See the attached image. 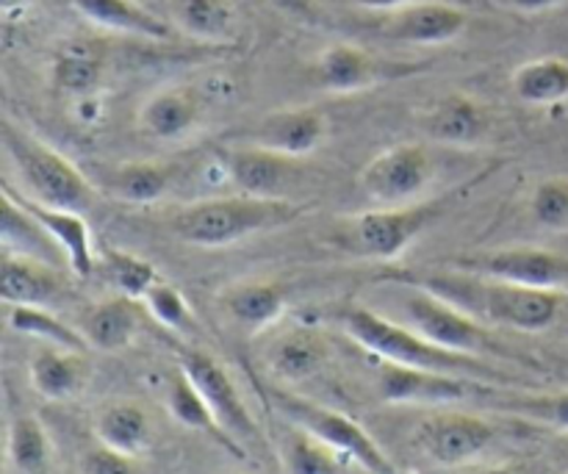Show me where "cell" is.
<instances>
[{"label":"cell","mask_w":568,"mask_h":474,"mask_svg":"<svg viewBox=\"0 0 568 474\" xmlns=\"http://www.w3.org/2000/svg\"><path fill=\"white\" fill-rule=\"evenodd\" d=\"M303 211L294 200L253 198L239 192L231 198H209L183 205L170 220V231L183 244L214 250L292 225Z\"/></svg>","instance_id":"6da1fadb"},{"label":"cell","mask_w":568,"mask_h":474,"mask_svg":"<svg viewBox=\"0 0 568 474\" xmlns=\"http://www.w3.org/2000/svg\"><path fill=\"white\" fill-rule=\"evenodd\" d=\"M342 327L355 344H361L366 353L377 355L381 361L416 366V370L447 372V375L469 377V381H503V372L491 364H483V359L477 355L438 347L410 325H399V322L386 320L361 305L344 311Z\"/></svg>","instance_id":"7a4b0ae2"},{"label":"cell","mask_w":568,"mask_h":474,"mask_svg":"<svg viewBox=\"0 0 568 474\" xmlns=\"http://www.w3.org/2000/svg\"><path fill=\"white\" fill-rule=\"evenodd\" d=\"M3 144L20 175L22 194L53 209L81 211L92 200V183L67 155L17 128L3 122Z\"/></svg>","instance_id":"3957f363"},{"label":"cell","mask_w":568,"mask_h":474,"mask_svg":"<svg viewBox=\"0 0 568 474\" xmlns=\"http://www.w3.org/2000/svg\"><path fill=\"white\" fill-rule=\"evenodd\" d=\"M442 214V203L375 205L361 214L344 216L336 225V242L349 255L392 261L403 255Z\"/></svg>","instance_id":"277c9868"},{"label":"cell","mask_w":568,"mask_h":474,"mask_svg":"<svg viewBox=\"0 0 568 474\" xmlns=\"http://www.w3.org/2000/svg\"><path fill=\"white\" fill-rule=\"evenodd\" d=\"M275 409L286 416L292 425L303 427L311 436H316L320 442H325L327 447H333L336 453H342L344 458L353 461L355 466H361L366 474H397L394 464L388 461V455L383 453L381 444L364 431L355 420H349L342 411L325 409L320 403H311V400L297 397V394L288 392H275Z\"/></svg>","instance_id":"5b68a950"},{"label":"cell","mask_w":568,"mask_h":474,"mask_svg":"<svg viewBox=\"0 0 568 474\" xmlns=\"http://www.w3.org/2000/svg\"><path fill=\"white\" fill-rule=\"evenodd\" d=\"M403 305L408 325L425 339H430L433 344H438V347L477 355V359L486 353H499L494 339L488 336V331L475 314L460 309L458 303H453L444 294L422 286V283H408V294H405Z\"/></svg>","instance_id":"8992f818"},{"label":"cell","mask_w":568,"mask_h":474,"mask_svg":"<svg viewBox=\"0 0 568 474\" xmlns=\"http://www.w3.org/2000/svg\"><path fill=\"white\" fill-rule=\"evenodd\" d=\"M471 278L475 281L469 286L475 292L477 311H480L483 320L494 322V325L519 333H541L552 327L564 311V289H536L521 286V283L494 281V278Z\"/></svg>","instance_id":"52a82bcc"},{"label":"cell","mask_w":568,"mask_h":474,"mask_svg":"<svg viewBox=\"0 0 568 474\" xmlns=\"http://www.w3.org/2000/svg\"><path fill=\"white\" fill-rule=\"evenodd\" d=\"M436 178V161L425 144L403 142L377 153L361 170V189L375 205H410Z\"/></svg>","instance_id":"ba28073f"},{"label":"cell","mask_w":568,"mask_h":474,"mask_svg":"<svg viewBox=\"0 0 568 474\" xmlns=\"http://www.w3.org/2000/svg\"><path fill=\"white\" fill-rule=\"evenodd\" d=\"M178 366H181L189 375V381L200 389V394L205 397L209 409L214 411L222 431L247 453V444H253L255 438H258V425H255L253 414H250L247 405H244L231 372H227L214 355L194 347H183L181 353H178Z\"/></svg>","instance_id":"9c48e42d"},{"label":"cell","mask_w":568,"mask_h":474,"mask_svg":"<svg viewBox=\"0 0 568 474\" xmlns=\"http://www.w3.org/2000/svg\"><path fill=\"white\" fill-rule=\"evenodd\" d=\"M494 438H497V431L491 422L475 414H458V411L427 416L414 431L416 450L425 453L433 464L447 466V470H464L475 464L491 447Z\"/></svg>","instance_id":"30bf717a"},{"label":"cell","mask_w":568,"mask_h":474,"mask_svg":"<svg viewBox=\"0 0 568 474\" xmlns=\"http://www.w3.org/2000/svg\"><path fill=\"white\" fill-rule=\"evenodd\" d=\"M460 270L469 272V275L536 289H564L568 281V261L564 255L541 248L491 250V253L477 255V259H464Z\"/></svg>","instance_id":"8fae6325"},{"label":"cell","mask_w":568,"mask_h":474,"mask_svg":"<svg viewBox=\"0 0 568 474\" xmlns=\"http://www.w3.org/2000/svg\"><path fill=\"white\" fill-rule=\"evenodd\" d=\"M220 161L233 186L253 198L288 200V189L300 181V159H288L258 144L220 150Z\"/></svg>","instance_id":"7c38bea8"},{"label":"cell","mask_w":568,"mask_h":474,"mask_svg":"<svg viewBox=\"0 0 568 474\" xmlns=\"http://www.w3.org/2000/svg\"><path fill=\"white\" fill-rule=\"evenodd\" d=\"M469 377L447 375V372L416 370V366L383 361L377 372V389L386 403L394 405H447L460 403L471 392Z\"/></svg>","instance_id":"4fadbf2b"},{"label":"cell","mask_w":568,"mask_h":474,"mask_svg":"<svg viewBox=\"0 0 568 474\" xmlns=\"http://www.w3.org/2000/svg\"><path fill=\"white\" fill-rule=\"evenodd\" d=\"M327 131L331 125L320 109H281L261 117L258 125L250 131V144L275 150L288 159H305L325 144Z\"/></svg>","instance_id":"5bb4252c"},{"label":"cell","mask_w":568,"mask_h":474,"mask_svg":"<svg viewBox=\"0 0 568 474\" xmlns=\"http://www.w3.org/2000/svg\"><path fill=\"white\" fill-rule=\"evenodd\" d=\"M11 194H14L17 203H20L22 209H26L28 214H31L33 220L48 231V236L53 239L59 253L64 255L72 275L78 278L94 275V270H98V250H94L92 228H89V222L83 220L81 211L53 209V205L37 203V200L26 198L22 192H14V189H11Z\"/></svg>","instance_id":"9a60e30c"},{"label":"cell","mask_w":568,"mask_h":474,"mask_svg":"<svg viewBox=\"0 0 568 474\" xmlns=\"http://www.w3.org/2000/svg\"><path fill=\"white\" fill-rule=\"evenodd\" d=\"M205 117V98L194 87L175 83L150 94L139 109V131L159 142L189 137Z\"/></svg>","instance_id":"2e32d148"},{"label":"cell","mask_w":568,"mask_h":474,"mask_svg":"<svg viewBox=\"0 0 568 474\" xmlns=\"http://www.w3.org/2000/svg\"><path fill=\"white\" fill-rule=\"evenodd\" d=\"M469 26V14L460 6L444 0H410L392 11L386 33L405 44H447L458 39Z\"/></svg>","instance_id":"e0dca14e"},{"label":"cell","mask_w":568,"mask_h":474,"mask_svg":"<svg viewBox=\"0 0 568 474\" xmlns=\"http://www.w3.org/2000/svg\"><path fill=\"white\" fill-rule=\"evenodd\" d=\"M422 128L433 142L449 144V148H471L488 137L491 117L471 94L449 92L422 114Z\"/></svg>","instance_id":"ac0fdd59"},{"label":"cell","mask_w":568,"mask_h":474,"mask_svg":"<svg viewBox=\"0 0 568 474\" xmlns=\"http://www.w3.org/2000/svg\"><path fill=\"white\" fill-rule=\"evenodd\" d=\"M331 350L325 336L311 327H288L266 347V366L283 383H303L325 370Z\"/></svg>","instance_id":"d6986e66"},{"label":"cell","mask_w":568,"mask_h":474,"mask_svg":"<svg viewBox=\"0 0 568 474\" xmlns=\"http://www.w3.org/2000/svg\"><path fill=\"white\" fill-rule=\"evenodd\" d=\"M314 75L325 92L349 94L375 87L383 72L381 61L369 50L349 42H336L322 50L314 64Z\"/></svg>","instance_id":"ffe728a7"},{"label":"cell","mask_w":568,"mask_h":474,"mask_svg":"<svg viewBox=\"0 0 568 474\" xmlns=\"http://www.w3.org/2000/svg\"><path fill=\"white\" fill-rule=\"evenodd\" d=\"M61 275L50 261L3 253L0 259V297L6 305H48L59 297Z\"/></svg>","instance_id":"44dd1931"},{"label":"cell","mask_w":568,"mask_h":474,"mask_svg":"<svg viewBox=\"0 0 568 474\" xmlns=\"http://www.w3.org/2000/svg\"><path fill=\"white\" fill-rule=\"evenodd\" d=\"M92 431L98 444L125 453L131 458H139L148 453L153 442V425H150L148 411L133 400H109L94 411Z\"/></svg>","instance_id":"7402d4cb"},{"label":"cell","mask_w":568,"mask_h":474,"mask_svg":"<svg viewBox=\"0 0 568 474\" xmlns=\"http://www.w3.org/2000/svg\"><path fill=\"white\" fill-rule=\"evenodd\" d=\"M175 183V170L164 161H125L103 172L105 194L128 205H150L164 200Z\"/></svg>","instance_id":"603a6c76"},{"label":"cell","mask_w":568,"mask_h":474,"mask_svg":"<svg viewBox=\"0 0 568 474\" xmlns=\"http://www.w3.org/2000/svg\"><path fill=\"white\" fill-rule=\"evenodd\" d=\"M105 72V48L92 39H70L61 44L50 64V81L72 98H92Z\"/></svg>","instance_id":"cb8c5ba5"},{"label":"cell","mask_w":568,"mask_h":474,"mask_svg":"<svg viewBox=\"0 0 568 474\" xmlns=\"http://www.w3.org/2000/svg\"><path fill=\"white\" fill-rule=\"evenodd\" d=\"M87 353L64 347H44L28 364V381L33 392L44 400H70L87 386L89 364Z\"/></svg>","instance_id":"d4e9b609"},{"label":"cell","mask_w":568,"mask_h":474,"mask_svg":"<svg viewBox=\"0 0 568 474\" xmlns=\"http://www.w3.org/2000/svg\"><path fill=\"white\" fill-rule=\"evenodd\" d=\"M139 331V300L116 294V297L100 300L83 316L81 333L87 336L89 347L100 353H120L131 347Z\"/></svg>","instance_id":"484cf974"},{"label":"cell","mask_w":568,"mask_h":474,"mask_svg":"<svg viewBox=\"0 0 568 474\" xmlns=\"http://www.w3.org/2000/svg\"><path fill=\"white\" fill-rule=\"evenodd\" d=\"M220 305L239 327L258 333L281 320L286 311V294L277 283H233L225 292H220Z\"/></svg>","instance_id":"4316f807"},{"label":"cell","mask_w":568,"mask_h":474,"mask_svg":"<svg viewBox=\"0 0 568 474\" xmlns=\"http://www.w3.org/2000/svg\"><path fill=\"white\" fill-rule=\"evenodd\" d=\"M164 403H166V411H170V416L178 422V425L214 438L220 447H225L227 453L236 455V458H247V453H244V450L239 447L225 431H222L214 411L209 409V403H205V397L200 394V389L189 381V375L181 370V366H178V372L172 375V381L166 383Z\"/></svg>","instance_id":"83f0119b"},{"label":"cell","mask_w":568,"mask_h":474,"mask_svg":"<svg viewBox=\"0 0 568 474\" xmlns=\"http://www.w3.org/2000/svg\"><path fill=\"white\" fill-rule=\"evenodd\" d=\"M78 14L98 28L116 33H133L144 39H170L172 28L161 17L144 9L139 0H72Z\"/></svg>","instance_id":"f1b7e54d"},{"label":"cell","mask_w":568,"mask_h":474,"mask_svg":"<svg viewBox=\"0 0 568 474\" xmlns=\"http://www.w3.org/2000/svg\"><path fill=\"white\" fill-rule=\"evenodd\" d=\"M178 31L200 42H227L239 28L233 0H172Z\"/></svg>","instance_id":"f546056e"},{"label":"cell","mask_w":568,"mask_h":474,"mask_svg":"<svg viewBox=\"0 0 568 474\" xmlns=\"http://www.w3.org/2000/svg\"><path fill=\"white\" fill-rule=\"evenodd\" d=\"M516 98L530 105H555L568 100V61L544 56L521 64L510 78Z\"/></svg>","instance_id":"4dcf8cb0"},{"label":"cell","mask_w":568,"mask_h":474,"mask_svg":"<svg viewBox=\"0 0 568 474\" xmlns=\"http://www.w3.org/2000/svg\"><path fill=\"white\" fill-rule=\"evenodd\" d=\"M6 325L20 336H31L37 342L50 344V347L75 350V353L89 350L81 327L67 325L53 311H48V305H6Z\"/></svg>","instance_id":"1f68e13d"},{"label":"cell","mask_w":568,"mask_h":474,"mask_svg":"<svg viewBox=\"0 0 568 474\" xmlns=\"http://www.w3.org/2000/svg\"><path fill=\"white\" fill-rule=\"evenodd\" d=\"M283 461H286L288 474H366L353 461L297 425H292V431L283 438Z\"/></svg>","instance_id":"d6a6232c"},{"label":"cell","mask_w":568,"mask_h":474,"mask_svg":"<svg viewBox=\"0 0 568 474\" xmlns=\"http://www.w3.org/2000/svg\"><path fill=\"white\" fill-rule=\"evenodd\" d=\"M0 239H3V253L31 255L42 261H50V253L59 250L48 231L17 203L9 186H3V203H0Z\"/></svg>","instance_id":"836d02e7"},{"label":"cell","mask_w":568,"mask_h":474,"mask_svg":"<svg viewBox=\"0 0 568 474\" xmlns=\"http://www.w3.org/2000/svg\"><path fill=\"white\" fill-rule=\"evenodd\" d=\"M98 270H103V275L109 278L111 286L116 289V294H125L142 303L144 294L161 281L159 270L150 264L148 259L136 253H128V250L111 248L105 253L98 255Z\"/></svg>","instance_id":"e575fe53"},{"label":"cell","mask_w":568,"mask_h":474,"mask_svg":"<svg viewBox=\"0 0 568 474\" xmlns=\"http://www.w3.org/2000/svg\"><path fill=\"white\" fill-rule=\"evenodd\" d=\"M9 461L17 472L39 474L50 461L48 431L37 416H17L9 427Z\"/></svg>","instance_id":"d590c367"},{"label":"cell","mask_w":568,"mask_h":474,"mask_svg":"<svg viewBox=\"0 0 568 474\" xmlns=\"http://www.w3.org/2000/svg\"><path fill=\"white\" fill-rule=\"evenodd\" d=\"M142 305L161 327L178 333V336H192V333L197 331L192 305H189V300L183 297L181 289H175L172 283L166 281L155 283V286L144 294Z\"/></svg>","instance_id":"8d00e7d4"},{"label":"cell","mask_w":568,"mask_h":474,"mask_svg":"<svg viewBox=\"0 0 568 474\" xmlns=\"http://www.w3.org/2000/svg\"><path fill=\"white\" fill-rule=\"evenodd\" d=\"M532 216L538 225L549 228V231H566L568 228V181L552 178V181H541L532 192L530 200Z\"/></svg>","instance_id":"74e56055"},{"label":"cell","mask_w":568,"mask_h":474,"mask_svg":"<svg viewBox=\"0 0 568 474\" xmlns=\"http://www.w3.org/2000/svg\"><path fill=\"white\" fill-rule=\"evenodd\" d=\"M81 474H136V458L98 444L83 453Z\"/></svg>","instance_id":"f35d334b"},{"label":"cell","mask_w":568,"mask_h":474,"mask_svg":"<svg viewBox=\"0 0 568 474\" xmlns=\"http://www.w3.org/2000/svg\"><path fill=\"white\" fill-rule=\"evenodd\" d=\"M519 411L525 416L544 422V425H552L555 431H568V392L552 394V397H532L521 403Z\"/></svg>","instance_id":"ab89813d"},{"label":"cell","mask_w":568,"mask_h":474,"mask_svg":"<svg viewBox=\"0 0 568 474\" xmlns=\"http://www.w3.org/2000/svg\"><path fill=\"white\" fill-rule=\"evenodd\" d=\"M283 14L294 17L300 22H316L320 20V3L316 0H272Z\"/></svg>","instance_id":"60d3db41"},{"label":"cell","mask_w":568,"mask_h":474,"mask_svg":"<svg viewBox=\"0 0 568 474\" xmlns=\"http://www.w3.org/2000/svg\"><path fill=\"white\" fill-rule=\"evenodd\" d=\"M491 3L503 6V9L521 11V14H536V11L555 9V6H564L566 0H491Z\"/></svg>","instance_id":"b9f144b4"},{"label":"cell","mask_w":568,"mask_h":474,"mask_svg":"<svg viewBox=\"0 0 568 474\" xmlns=\"http://www.w3.org/2000/svg\"><path fill=\"white\" fill-rule=\"evenodd\" d=\"M353 3L364 6V9H372V11H397L403 9V6H408L410 0H353Z\"/></svg>","instance_id":"7bdbcfd3"},{"label":"cell","mask_w":568,"mask_h":474,"mask_svg":"<svg viewBox=\"0 0 568 474\" xmlns=\"http://www.w3.org/2000/svg\"><path fill=\"white\" fill-rule=\"evenodd\" d=\"M555 461H558V466L568 474V431L566 433H558V438H555Z\"/></svg>","instance_id":"ee69618b"},{"label":"cell","mask_w":568,"mask_h":474,"mask_svg":"<svg viewBox=\"0 0 568 474\" xmlns=\"http://www.w3.org/2000/svg\"><path fill=\"white\" fill-rule=\"evenodd\" d=\"M464 474H519L516 470H508V466H486V470H471L469 466H464Z\"/></svg>","instance_id":"f6af8a7d"},{"label":"cell","mask_w":568,"mask_h":474,"mask_svg":"<svg viewBox=\"0 0 568 474\" xmlns=\"http://www.w3.org/2000/svg\"><path fill=\"white\" fill-rule=\"evenodd\" d=\"M0 3H3V11H14L20 9V6H26L28 0H0Z\"/></svg>","instance_id":"bcb514c9"}]
</instances>
